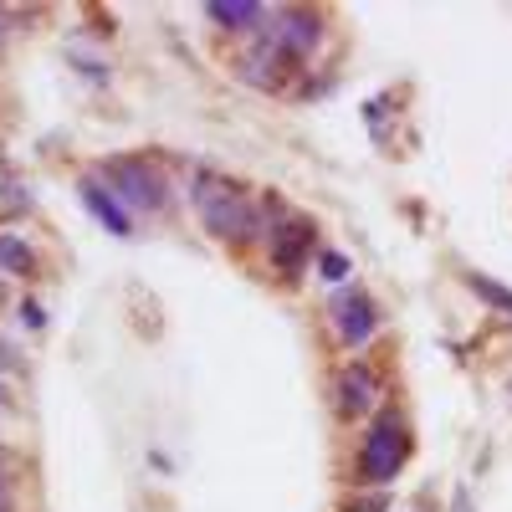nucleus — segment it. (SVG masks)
<instances>
[{"instance_id":"obj_1","label":"nucleus","mask_w":512,"mask_h":512,"mask_svg":"<svg viewBox=\"0 0 512 512\" xmlns=\"http://www.w3.org/2000/svg\"><path fill=\"white\" fill-rule=\"evenodd\" d=\"M190 205H195L200 226L226 246L267 241V200H251L236 180L216 175V169H195L190 175Z\"/></svg>"},{"instance_id":"obj_2","label":"nucleus","mask_w":512,"mask_h":512,"mask_svg":"<svg viewBox=\"0 0 512 512\" xmlns=\"http://www.w3.org/2000/svg\"><path fill=\"white\" fill-rule=\"evenodd\" d=\"M313 221L297 216V210H287L282 200H267V262L277 267V277L297 282L308 272V256H313Z\"/></svg>"},{"instance_id":"obj_3","label":"nucleus","mask_w":512,"mask_h":512,"mask_svg":"<svg viewBox=\"0 0 512 512\" xmlns=\"http://www.w3.org/2000/svg\"><path fill=\"white\" fill-rule=\"evenodd\" d=\"M410 456V431H405V420L395 410H379L369 420V431H364V446H359V477L384 487V482H395L400 477V466Z\"/></svg>"},{"instance_id":"obj_4","label":"nucleus","mask_w":512,"mask_h":512,"mask_svg":"<svg viewBox=\"0 0 512 512\" xmlns=\"http://www.w3.org/2000/svg\"><path fill=\"white\" fill-rule=\"evenodd\" d=\"M251 41H267L272 52H282L292 67L297 62H308L318 52V41H323V16L308 11V6H287V11H267V21L256 26Z\"/></svg>"},{"instance_id":"obj_5","label":"nucleus","mask_w":512,"mask_h":512,"mask_svg":"<svg viewBox=\"0 0 512 512\" xmlns=\"http://www.w3.org/2000/svg\"><path fill=\"white\" fill-rule=\"evenodd\" d=\"M103 175H108L113 195L128 210H164L169 205V180L159 175V164H149V159H108Z\"/></svg>"},{"instance_id":"obj_6","label":"nucleus","mask_w":512,"mask_h":512,"mask_svg":"<svg viewBox=\"0 0 512 512\" xmlns=\"http://www.w3.org/2000/svg\"><path fill=\"white\" fill-rule=\"evenodd\" d=\"M328 313H333V333H338V344H344V349H364L369 338L379 333V308H374V297H369L364 287H354V282L333 292Z\"/></svg>"},{"instance_id":"obj_7","label":"nucleus","mask_w":512,"mask_h":512,"mask_svg":"<svg viewBox=\"0 0 512 512\" xmlns=\"http://www.w3.org/2000/svg\"><path fill=\"white\" fill-rule=\"evenodd\" d=\"M379 395H384V384H379L374 364L354 359V364H344V369H338V384H333V405H338V415H344V420H359V415L379 410Z\"/></svg>"},{"instance_id":"obj_8","label":"nucleus","mask_w":512,"mask_h":512,"mask_svg":"<svg viewBox=\"0 0 512 512\" xmlns=\"http://www.w3.org/2000/svg\"><path fill=\"white\" fill-rule=\"evenodd\" d=\"M287 77H292V62H287L282 52H272L267 41H251V47H246V57H241V82H246V88L277 93Z\"/></svg>"},{"instance_id":"obj_9","label":"nucleus","mask_w":512,"mask_h":512,"mask_svg":"<svg viewBox=\"0 0 512 512\" xmlns=\"http://www.w3.org/2000/svg\"><path fill=\"white\" fill-rule=\"evenodd\" d=\"M77 195L88 200V210H93V216H98L113 236H128V210L118 205V195H113V190H103V185H98V175L82 180V185H77Z\"/></svg>"},{"instance_id":"obj_10","label":"nucleus","mask_w":512,"mask_h":512,"mask_svg":"<svg viewBox=\"0 0 512 512\" xmlns=\"http://www.w3.org/2000/svg\"><path fill=\"white\" fill-rule=\"evenodd\" d=\"M205 16L216 21V26H226V31H256V26L267 21V11L256 6V0H210Z\"/></svg>"},{"instance_id":"obj_11","label":"nucleus","mask_w":512,"mask_h":512,"mask_svg":"<svg viewBox=\"0 0 512 512\" xmlns=\"http://www.w3.org/2000/svg\"><path fill=\"white\" fill-rule=\"evenodd\" d=\"M466 287H472V297H482V303H487L492 313L512 318V287H502V282H497V277H487V272H472V277H466Z\"/></svg>"},{"instance_id":"obj_12","label":"nucleus","mask_w":512,"mask_h":512,"mask_svg":"<svg viewBox=\"0 0 512 512\" xmlns=\"http://www.w3.org/2000/svg\"><path fill=\"white\" fill-rule=\"evenodd\" d=\"M31 267H36L31 246H26L21 236H6V231H0V272H11V277H31Z\"/></svg>"},{"instance_id":"obj_13","label":"nucleus","mask_w":512,"mask_h":512,"mask_svg":"<svg viewBox=\"0 0 512 512\" xmlns=\"http://www.w3.org/2000/svg\"><path fill=\"white\" fill-rule=\"evenodd\" d=\"M318 272H323V282L344 287V282H349V256H338V251H323V256H318Z\"/></svg>"},{"instance_id":"obj_14","label":"nucleus","mask_w":512,"mask_h":512,"mask_svg":"<svg viewBox=\"0 0 512 512\" xmlns=\"http://www.w3.org/2000/svg\"><path fill=\"white\" fill-rule=\"evenodd\" d=\"M344 512H390V492H364V497H349Z\"/></svg>"},{"instance_id":"obj_15","label":"nucleus","mask_w":512,"mask_h":512,"mask_svg":"<svg viewBox=\"0 0 512 512\" xmlns=\"http://www.w3.org/2000/svg\"><path fill=\"white\" fill-rule=\"evenodd\" d=\"M0 512H11V472H6V456H0Z\"/></svg>"},{"instance_id":"obj_16","label":"nucleus","mask_w":512,"mask_h":512,"mask_svg":"<svg viewBox=\"0 0 512 512\" xmlns=\"http://www.w3.org/2000/svg\"><path fill=\"white\" fill-rule=\"evenodd\" d=\"M0 410H6V384H0Z\"/></svg>"},{"instance_id":"obj_17","label":"nucleus","mask_w":512,"mask_h":512,"mask_svg":"<svg viewBox=\"0 0 512 512\" xmlns=\"http://www.w3.org/2000/svg\"><path fill=\"white\" fill-rule=\"evenodd\" d=\"M0 36H6V16H0Z\"/></svg>"}]
</instances>
